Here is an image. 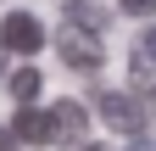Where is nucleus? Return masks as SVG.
I'll return each instance as SVG.
<instances>
[{
	"label": "nucleus",
	"instance_id": "6",
	"mask_svg": "<svg viewBox=\"0 0 156 151\" xmlns=\"http://www.w3.org/2000/svg\"><path fill=\"white\" fill-rule=\"evenodd\" d=\"M62 23H78V28H89V34H106L112 28V11L101 6V0H67V17Z\"/></svg>",
	"mask_w": 156,
	"mask_h": 151
},
{
	"label": "nucleus",
	"instance_id": "12",
	"mask_svg": "<svg viewBox=\"0 0 156 151\" xmlns=\"http://www.w3.org/2000/svg\"><path fill=\"white\" fill-rule=\"evenodd\" d=\"M0 73H6V50H0Z\"/></svg>",
	"mask_w": 156,
	"mask_h": 151
},
{
	"label": "nucleus",
	"instance_id": "13",
	"mask_svg": "<svg viewBox=\"0 0 156 151\" xmlns=\"http://www.w3.org/2000/svg\"><path fill=\"white\" fill-rule=\"evenodd\" d=\"M84 151H106V145H84Z\"/></svg>",
	"mask_w": 156,
	"mask_h": 151
},
{
	"label": "nucleus",
	"instance_id": "2",
	"mask_svg": "<svg viewBox=\"0 0 156 151\" xmlns=\"http://www.w3.org/2000/svg\"><path fill=\"white\" fill-rule=\"evenodd\" d=\"M101 118L112 134H128V140H140L145 134V123H151V112L140 95H128V90H112V95H101Z\"/></svg>",
	"mask_w": 156,
	"mask_h": 151
},
{
	"label": "nucleus",
	"instance_id": "5",
	"mask_svg": "<svg viewBox=\"0 0 156 151\" xmlns=\"http://www.w3.org/2000/svg\"><path fill=\"white\" fill-rule=\"evenodd\" d=\"M11 134H17V145H50V118L34 101H23L17 118H11Z\"/></svg>",
	"mask_w": 156,
	"mask_h": 151
},
{
	"label": "nucleus",
	"instance_id": "10",
	"mask_svg": "<svg viewBox=\"0 0 156 151\" xmlns=\"http://www.w3.org/2000/svg\"><path fill=\"white\" fill-rule=\"evenodd\" d=\"M0 151H23V145H17V134H11V129H0Z\"/></svg>",
	"mask_w": 156,
	"mask_h": 151
},
{
	"label": "nucleus",
	"instance_id": "1",
	"mask_svg": "<svg viewBox=\"0 0 156 151\" xmlns=\"http://www.w3.org/2000/svg\"><path fill=\"white\" fill-rule=\"evenodd\" d=\"M106 34H89V28H78V23H62V39H56V50H62V62L73 73H95L106 62Z\"/></svg>",
	"mask_w": 156,
	"mask_h": 151
},
{
	"label": "nucleus",
	"instance_id": "11",
	"mask_svg": "<svg viewBox=\"0 0 156 151\" xmlns=\"http://www.w3.org/2000/svg\"><path fill=\"white\" fill-rule=\"evenodd\" d=\"M140 90H145V84H140ZM145 112H156V84L145 90Z\"/></svg>",
	"mask_w": 156,
	"mask_h": 151
},
{
	"label": "nucleus",
	"instance_id": "4",
	"mask_svg": "<svg viewBox=\"0 0 156 151\" xmlns=\"http://www.w3.org/2000/svg\"><path fill=\"white\" fill-rule=\"evenodd\" d=\"M45 118H50V145H78V140L89 134V112L78 106V101H56Z\"/></svg>",
	"mask_w": 156,
	"mask_h": 151
},
{
	"label": "nucleus",
	"instance_id": "8",
	"mask_svg": "<svg viewBox=\"0 0 156 151\" xmlns=\"http://www.w3.org/2000/svg\"><path fill=\"white\" fill-rule=\"evenodd\" d=\"M6 95H11L17 106H23V101H34V95H39V73H34V67H23V73H11Z\"/></svg>",
	"mask_w": 156,
	"mask_h": 151
},
{
	"label": "nucleus",
	"instance_id": "3",
	"mask_svg": "<svg viewBox=\"0 0 156 151\" xmlns=\"http://www.w3.org/2000/svg\"><path fill=\"white\" fill-rule=\"evenodd\" d=\"M0 50H17V56L45 50V28H39V17H34V11H6V17H0Z\"/></svg>",
	"mask_w": 156,
	"mask_h": 151
},
{
	"label": "nucleus",
	"instance_id": "7",
	"mask_svg": "<svg viewBox=\"0 0 156 151\" xmlns=\"http://www.w3.org/2000/svg\"><path fill=\"white\" fill-rule=\"evenodd\" d=\"M156 79V28H145L140 39H134V84Z\"/></svg>",
	"mask_w": 156,
	"mask_h": 151
},
{
	"label": "nucleus",
	"instance_id": "9",
	"mask_svg": "<svg viewBox=\"0 0 156 151\" xmlns=\"http://www.w3.org/2000/svg\"><path fill=\"white\" fill-rule=\"evenodd\" d=\"M123 17H156V0H117Z\"/></svg>",
	"mask_w": 156,
	"mask_h": 151
}]
</instances>
